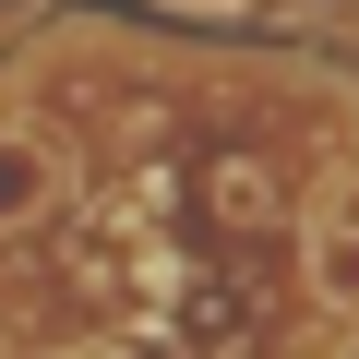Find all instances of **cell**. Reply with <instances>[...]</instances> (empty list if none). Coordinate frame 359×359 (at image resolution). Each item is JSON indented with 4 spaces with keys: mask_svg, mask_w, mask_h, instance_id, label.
I'll return each instance as SVG.
<instances>
[{
    "mask_svg": "<svg viewBox=\"0 0 359 359\" xmlns=\"http://www.w3.org/2000/svg\"><path fill=\"white\" fill-rule=\"evenodd\" d=\"M0 359H13V347H0Z\"/></svg>",
    "mask_w": 359,
    "mask_h": 359,
    "instance_id": "4",
    "label": "cell"
},
{
    "mask_svg": "<svg viewBox=\"0 0 359 359\" xmlns=\"http://www.w3.org/2000/svg\"><path fill=\"white\" fill-rule=\"evenodd\" d=\"M311 299L335 323H359V144H347V168L323 180V204H311Z\"/></svg>",
    "mask_w": 359,
    "mask_h": 359,
    "instance_id": "1",
    "label": "cell"
},
{
    "mask_svg": "<svg viewBox=\"0 0 359 359\" xmlns=\"http://www.w3.org/2000/svg\"><path fill=\"white\" fill-rule=\"evenodd\" d=\"M60 192H72L60 144H48V132H25V120H0V240H13V228H36Z\"/></svg>",
    "mask_w": 359,
    "mask_h": 359,
    "instance_id": "2",
    "label": "cell"
},
{
    "mask_svg": "<svg viewBox=\"0 0 359 359\" xmlns=\"http://www.w3.org/2000/svg\"><path fill=\"white\" fill-rule=\"evenodd\" d=\"M192 13H228V0H192Z\"/></svg>",
    "mask_w": 359,
    "mask_h": 359,
    "instance_id": "3",
    "label": "cell"
}]
</instances>
